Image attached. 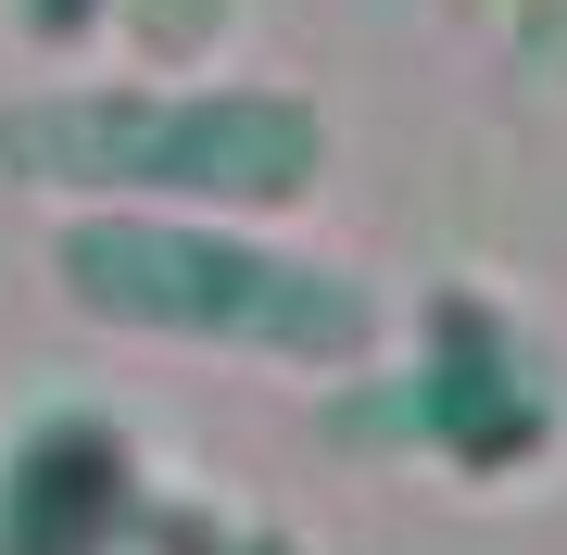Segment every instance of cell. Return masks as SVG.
I'll return each mask as SVG.
<instances>
[{
    "mask_svg": "<svg viewBox=\"0 0 567 555\" xmlns=\"http://www.w3.org/2000/svg\"><path fill=\"white\" fill-rule=\"evenodd\" d=\"M51 290L114 341L227 353L290 379H365L391 353L379 290L328 253H290L252 215H152V203H76L51 227Z\"/></svg>",
    "mask_w": 567,
    "mask_h": 555,
    "instance_id": "6da1fadb",
    "label": "cell"
},
{
    "mask_svg": "<svg viewBox=\"0 0 567 555\" xmlns=\"http://www.w3.org/2000/svg\"><path fill=\"white\" fill-rule=\"evenodd\" d=\"M0 177L152 215H290L328 177V114L265 76H102L0 102Z\"/></svg>",
    "mask_w": 567,
    "mask_h": 555,
    "instance_id": "7a4b0ae2",
    "label": "cell"
},
{
    "mask_svg": "<svg viewBox=\"0 0 567 555\" xmlns=\"http://www.w3.org/2000/svg\"><path fill=\"white\" fill-rule=\"evenodd\" d=\"M379 404L353 417L365 442H404V454H442L454 480H517L543 467L555 430H567V379L555 353L529 341L517 304H492L480 278H442L416 304V353H379Z\"/></svg>",
    "mask_w": 567,
    "mask_h": 555,
    "instance_id": "3957f363",
    "label": "cell"
},
{
    "mask_svg": "<svg viewBox=\"0 0 567 555\" xmlns=\"http://www.w3.org/2000/svg\"><path fill=\"white\" fill-rule=\"evenodd\" d=\"M140 454L102 404H39L0 442V555H126Z\"/></svg>",
    "mask_w": 567,
    "mask_h": 555,
    "instance_id": "277c9868",
    "label": "cell"
},
{
    "mask_svg": "<svg viewBox=\"0 0 567 555\" xmlns=\"http://www.w3.org/2000/svg\"><path fill=\"white\" fill-rule=\"evenodd\" d=\"M102 25L140 51V76H189L203 51H227L240 0H13V39L25 51H89Z\"/></svg>",
    "mask_w": 567,
    "mask_h": 555,
    "instance_id": "5b68a950",
    "label": "cell"
},
{
    "mask_svg": "<svg viewBox=\"0 0 567 555\" xmlns=\"http://www.w3.org/2000/svg\"><path fill=\"white\" fill-rule=\"evenodd\" d=\"M505 51L529 89H567V0H505Z\"/></svg>",
    "mask_w": 567,
    "mask_h": 555,
    "instance_id": "8992f818",
    "label": "cell"
},
{
    "mask_svg": "<svg viewBox=\"0 0 567 555\" xmlns=\"http://www.w3.org/2000/svg\"><path fill=\"white\" fill-rule=\"evenodd\" d=\"M227 555H303V543H290V531H240V543H227Z\"/></svg>",
    "mask_w": 567,
    "mask_h": 555,
    "instance_id": "52a82bcc",
    "label": "cell"
}]
</instances>
